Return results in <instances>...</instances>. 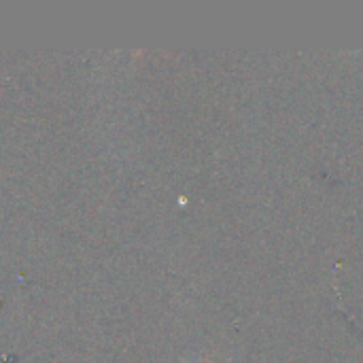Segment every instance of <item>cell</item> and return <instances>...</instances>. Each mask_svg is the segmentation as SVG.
<instances>
[{
    "mask_svg": "<svg viewBox=\"0 0 363 363\" xmlns=\"http://www.w3.org/2000/svg\"><path fill=\"white\" fill-rule=\"evenodd\" d=\"M183 363H187V362H185V359H183Z\"/></svg>",
    "mask_w": 363,
    "mask_h": 363,
    "instance_id": "cell-1",
    "label": "cell"
}]
</instances>
